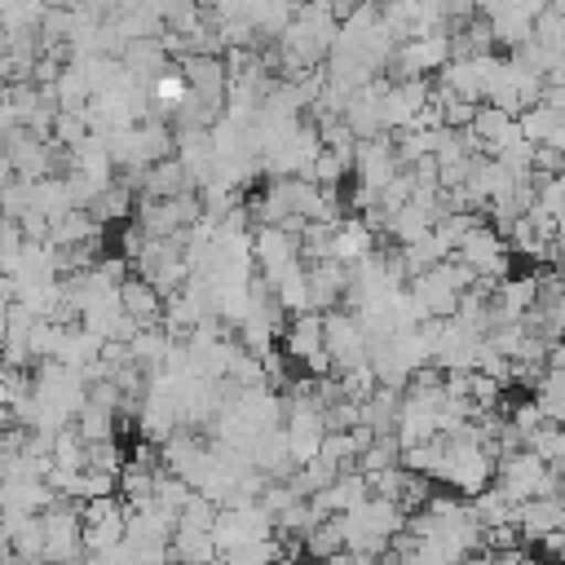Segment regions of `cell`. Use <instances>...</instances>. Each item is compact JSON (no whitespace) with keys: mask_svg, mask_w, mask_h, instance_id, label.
<instances>
[{"mask_svg":"<svg viewBox=\"0 0 565 565\" xmlns=\"http://www.w3.org/2000/svg\"><path fill=\"white\" fill-rule=\"evenodd\" d=\"M494 455L481 446V441H472V437H450V446H446V463H441V477L437 481H446L450 490H459V494H481L486 486H490V477H494Z\"/></svg>","mask_w":565,"mask_h":565,"instance_id":"6da1fadb","label":"cell"},{"mask_svg":"<svg viewBox=\"0 0 565 565\" xmlns=\"http://www.w3.org/2000/svg\"><path fill=\"white\" fill-rule=\"evenodd\" d=\"M79 499L66 503V494H57L53 508H44V561H66V556H84V512L75 508Z\"/></svg>","mask_w":565,"mask_h":565,"instance_id":"7a4b0ae2","label":"cell"},{"mask_svg":"<svg viewBox=\"0 0 565 565\" xmlns=\"http://www.w3.org/2000/svg\"><path fill=\"white\" fill-rule=\"evenodd\" d=\"M282 349L291 358H300L313 375H331V353H327V335H322V309H300L287 331H282Z\"/></svg>","mask_w":565,"mask_h":565,"instance_id":"3957f363","label":"cell"},{"mask_svg":"<svg viewBox=\"0 0 565 565\" xmlns=\"http://www.w3.org/2000/svg\"><path fill=\"white\" fill-rule=\"evenodd\" d=\"M455 256L468 260L481 278H508V247H503V234H499L494 225H477V230L459 243Z\"/></svg>","mask_w":565,"mask_h":565,"instance_id":"277c9868","label":"cell"},{"mask_svg":"<svg viewBox=\"0 0 565 565\" xmlns=\"http://www.w3.org/2000/svg\"><path fill=\"white\" fill-rule=\"evenodd\" d=\"M516 525L525 534V543H543L547 534L565 530V494H539V499H525L516 508Z\"/></svg>","mask_w":565,"mask_h":565,"instance_id":"5b68a950","label":"cell"},{"mask_svg":"<svg viewBox=\"0 0 565 565\" xmlns=\"http://www.w3.org/2000/svg\"><path fill=\"white\" fill-rule=\"evenodd\" d=\"M119 305H124V313L137 318L141 327H159V322H163V309H168L163 291H159L146 274H128V278L119 282Z\"/></svg>","mask_w":565,"mask_h":565,"instance_id":"8992f818","label":"cell"},{"mask_svg":"<svg viewBox=\"0 0 565 565\" xmlns=\"http://www.w3.org/2000/svg\"><path fill=\"white\" fill-rule=\"evenodd\" d=\"M291 260H305V256H300V234H291V230H282V225H260V230H256V265H260L265 274H278V269H287Z\"/></svg>","mask_w":565,"mask_h":565,"instance_id":"52a82bcc","label":"cell"},{"mask_svg":"<svg viewBox=\"0 0 565 565\" xmlns=\"http://www.w3.org/2000/svg\"><path fill=\"white\" fill-rule=\"evenodd\" d=\"M349 265L344 260H335V256H327V260H313L309 265V291H313V309H335V300H344V291H349Z\"/></svg>","mask_w":565,"mask_h":565,"instance_id":"ba28073f","label":"cell"},{"mask_svg":"<svg viewBox=\"0 0 565 565\" xmlns=\"http://www.w3.org/2000/svg\"><path fill=\"white\" fill-rule=\"evenodd\" d=\"M172 561L177 565H216L221 561L216 534L212 530H194V525H177V534H172Z\"/></svg>","mask_w":565,"mask_h":565,"instance_id":"9c48e42d","label":"cell"},{"mask_svg":"<svg viewBox=\"0 0 565 565\" xmlns=\"http://www.w3.org/2000/svg\"><path fill=\"white\" fill-rule=\"evenodd\" d=\"M335 552H349V521H344V512L318 521V525L305 534V556H309L313 565L327 561V556H335Z\"/></svg>","mask_w":565,"mask_h":565,"instance_id":"30bf717a","label":"cell"},{"mask_svg":"<svg viewBox=\"0 0 565 565\" xmlns=\"http://www.w3.org/2000/svg\"><path fill=\"white\" fill-rule=\"evenodd\" d=\"M375 230L362 221V216H353V221H340L335 225V260H344V265H358V260H366L371 252H380L375 247Z\"/></svg>","mask_w":565,"mask_h":565,"instance_id":"8fae6325","label":"cell"},{"mask_svg":"<svg viewBox=\"0 0 565 565\" xmlns=\"http://www.w3.org/2000/svg\"><path fill=\"white\" fill-rule=\"evenodd\" d=\"M472 508H477V516H481V525H503V521H516V499L494 481V486H486L481 494H472Z\"/></svg>","mask_w":565,"mask_h":565,"instance_id":"7c38bea8","label":"cell"},{"mask_svg":"<svg viewBox=\"0 0 565 565\" xmlns=\"http://www.w3.org/2000/svg\"><path fill=\"white\" fill-rule=\"evenodd\" d=\"M530 450H539L556 472H565V424H556V419H547L534 437H530Z\"/></svg>","mask_w":565,"mask_h":565,"instance_id":"4fadbf2b","label":"cell"},{"mask_svg":"<svg viewBox=\"0 0 565 565\" xmlns=\"http://www.w3.org/2000/svg\"><path fill=\"white\" fill-rule=\"evenodd\" d=\"M110 419H115V411H106L97 402H84V411L75 415V428H79L84 441H102V437H110Z\"/></svg>","mask_w":565,"mask_h":565,"instance_id":"5bb4252c","label":"cell"},{"mask_svg":"<svg viewBox=\"0 0 565 565\" xmlns=\"http://www.w3.org/2000/svg\"><path fill=\"white\" fill-rule=\"evenodd\" d=\"M128 459L119 455V446H115V437H102V441H88V468L93 472H119Z\"/></svg>","mask_w":565,"mask_h":565,"instance_id":"9a60e30c","label":"cell"},{"mask_svg":"<svg viewBox=\"0 0 565 565\" xmlns=\"http://www.w3.org/2000/svg\"><path fill=\"white\" fill-rule=\"evenodd\" d=\"M525 556H530L525 547H508V552H486V561H490V565H525Z\"/></svg>","mask_w":565,"mask_h":565,"instance_id":"2e32d148","label":"cell"},{"mask_svg":"<svg viewBox=\"0 0 565 565\" xmlns=\"http://www.w3.org/2000/svg\"><path fill=\"white\" fill-rule=\"evenodd\" d=\"M525 565H565V561H556V556H525Z\"/></svg>","mask_w":565,"mask_h":565,"instance_id":"e0dca14e","label":"cell"},{"mask_svg":"<svg viewBox=\"0 0 565 565\" xmlns=\"http://www.w3.org/2000/svg\"><path fill=\"white\" fill-rule=\"evenodd\" d=\"M49 565H88V552L84 556H66V561H49Z\"/></svg>","mask_w":565,"mask_h":565,"instance_id":"ac0fdd59","label":"cell"},{"mask_svg":"<svg viewBox=\"0 0 565 565\" xmlns=\"http://www.w3.org/2000/svg\"><path fill=\"white\" fill-rule=\"evenodd\" d=\"M49 4H62V9H66V4H75V0H49Z\"/></svg>","mask_w":565,"mask_h":565,"instance_id":"d6986e66","label":"cell"},{"mask_svg":"<svg viewBox=\"0 0 565 565\" xmlns=\"http://www.w3.org/2000/svg\"><path fill=\"white\" fill-rule=\"evenodd\" d=\"M561 282H565V269H561Z\"/></svg>","mask_w":565,"mask_h":565,"instance_id":"ffe728a7","label":"cell"}]
</instances>
